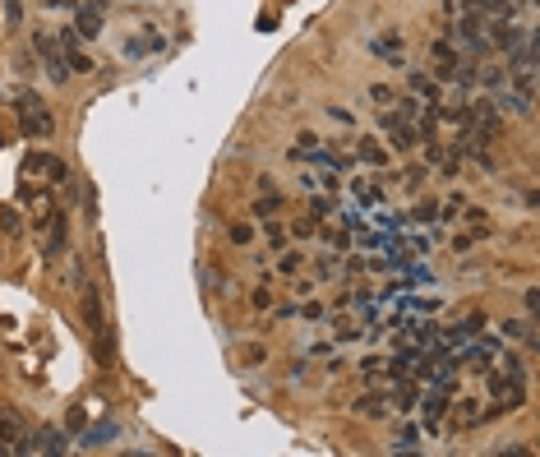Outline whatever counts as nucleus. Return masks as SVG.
<instances>
[{
    "label": "nucleus",
    "mask_w": 540,
    "mask_h": 457,
    "mask_svg": "<svg viewBox=\"0 0 540 457\" xmlns=\"http://www.w3.org/2000/svg\"><path fill=\"white\" fill-rule=\"evenodd\" d=\"M476 79L485 83V88H504V74L499 70H476Z\"/></svg>",
    "instance_id": "nucleus-26"
},
{
    "label": "nucleus",
    "mask_w": 540,
    "mask_h": 457,
    "mask_svg": "<svg viewBox=\"0 0 540 457\" xmlns=\"http://www.w3.org/2000/svg\"><path fill=\"white\" fill-rule=\"evenodd\" d=\"M356 411H360V416H370V421H379V416L388 411V402H384V397H379V393H365V397H360V402H356Z\"/></svg>",
    "instance_id": "nucleus-17"
},
{
    "label": "nucleus",
    "mask_w": 540,
    "mask_h": 457,
    "mask_svg": "<svg viewBox=\"0 0 540 457\" xmlns=\"http://www.w3.org/2000/svg\"><path fill=\"white\" fill-rule=\"evenodd\" d=\"M19 125H24L28 139H51V134H56V115L46 111V102L37 93L19 97Z\"/></svg>",
    "instance_id": "nucleus-1"
},
{
    "label": "nucleus",
    "mask_w": 540,
    "mask_h": 457,
    "mask_svg": "<svg viewBox=\"0 0 540 457\" xmlns=\"http://www.w3.org/2000/svg\"><path fill=\"white\" fill-rule=\"evenodd\" d=\"M489 361H494V342H476L462 351V365H471V369H489Z\"/></svg>",
    "instance_id": "nucleus-11"
},
{
    "label": "nucleus",
    "mask_w": 540,
    "mask_h": 457,
    "mask_svg": "<svg viewBox=\"0 0 540 457\" xmlns=\"http://www.w3.org/2000/svg\"><path fill=\"white\" fill-rule=\"evenodd\" d=\"M434 212H439V203H420V212H416V222H434Z\"/></svg>",
    "instance_id": "nucleus-38"
},
{
    "label": "nucleus",
    "mask_w": 540,
    "mask_h": 457,
    "mask_svg": "<svg viewBox=\"0 0 540 457\" xmlns=\"http://www.w3.org/2000/svg\"><path fill=\"white\" fill-rule=\"evenodd\" d=\"M33 453H65V434L61 430H42L33 439Z\"/></svg>",
    "instance_id": "nucleus-15"
},
{
    "label": "nucleus",
    "mask_w": 540,
    "mask_h": 457,
    "mask_svg": "<svg viewBox=\"0 0 540 457\" xmlns=\"http://www.w3.org/2000/svg\"><path fill=\"white\" fill-rule=\"evenodd\" d=\"M65 65H70V74H88V70H93V61H88L83 51H65Z\"/></svg>",
    "instance_id": "nucleus-23"
},
{
    "label": "nucleus",
    "mask_w": 540,
    "mask_h": 457,
    "mask_svg": "<svg viewBox=\"0 0 540 457\" xmlns=\"http://www.w3.org/2000/svg\"><path fill=\"white\" fill-rule=\"evenodd\" d=\"M494 106H504V111H513V115H531V97L513 93V88H504V93H499V102H494Z\"/></svg>",
    "instance_id": "nucleus-13"
},
{
    "label": "nucleus",
    "mask_w": 540,
    "mask_h": 457,
    "mask_svg": "<svg viewBox=\"0 0 540 457\" xmlns=\"http://www.w3.org/2000/svg\"><path fill=\"white\" fill-rule=\"evenodd\" d=\"M166 46V37L162 33H148V37H134L130 46H125V56H148V51H162Z\"/></svg>",
    "instance_id": "nucleus-14"
},
{
    "label": "nucleus",
    "mask_w": 540,
    "mask_h": 457,
    "mask_svg": "<svg viewBox=\"0 0 540 457\" xmlns=\"http://www.w3.org/2000/svg\"><path fill=\"white\" fill-rule=\"evenodd\" d=\"M24 171H33V176H51V180H70V171H65V162L46 158V153H28Z\"/></svg>",
    "instance_id": "nucleus-4"
},
{
    "label": "nucleus",
    "mask_w": 540,
    "mask_h": 457,
    "mask_svg": "<svg viewBox=\"0 0 540 457\" xmlns=\"http://www.w3.org/2000/svg\"><path fill=\"white\" fill-rule=\"evenodd\" d=\"M485 217H489L485 208H467V222H476V227H485Z\"/></svg>",
    "instance_id": "nucleus-42"
},
{
    "label": "nucleus",
    "mask_w": 540,
    "mask_h": 457,
    "mask_svg": "<svg viewBox=\"0 0 540 457\" xmlns=\"http://www.w3.org/2000/svg\"><path fill=\"white\" fill-rule=\"evenodd\" d=\"M5 19H9V28H19V19H24V5H19V0H9V5H5Z\"/></svg>",
    "instance_id": "nucleus-31"
},
{
    "label": "nucleus",
    "mask_w": 540,
    "mask_h": 457,
    "mask_svg": "<svg viewBox=\"0 0 540 457\" xmlns=\"http://www.w3.org/2000/svg\"><path fill=\"white\" fill-rule=\"evenodd\" d=\"M328 111H332V120H337V125H351V111H347V106H328Z\"/></svg>",
    "instance_id": "nucleus-39"
},
{
    "label": "nucleus",
    "mask_w": 540,
    "mask_h": 457,
    "mask_svg": "<svg viewBox=\"0 0 540 457\" xmlns=\"http://www.w3.org/2000/svg\"><path fill=\"white\" fill-rule=\"evenodd\" d=\"M370 97H375V102H392V88H388V83H375Z\"/></svg>",
    "instance_id": "nucleus-37"
},
{
    "label": "nucleus",
    "mask_w": 540,
    "mask_h": 457,
    "mask_svg": "<svg viewBox=\"0 0 540 457\" xmlns=\"http://www.w3.org/2000/svg\"><path fill=\"white\" fill-rule=\"evenodd\" d=\"M19 434H24V430H19V421H14V416H0V453H9V448H14V443H19Z\"/></svg>",
    "instance_id": "nucleus-16"
},
{
    "label": "nucleus",
    "mask_w": 540,
    "mask_h": 457,
    "mask_svg": "<svg viewBox=\"0 0 540 457\" xmlns=\"http://www.w3.org/2000/svg\"><path fill=\"white\" fill-rule=\"evenodd\" d=\"M102 14H106V0H83V5H74V33L83 37H102Z\"/></svg>",
    "instance_id": "nucleus-2"
},
{
    "label": "nucleus",
    "mask_w": 540,
    "mask_h": 457,
    "mask_svg": "<svg viewBox=\"0 0 540 457\" xmlns=\"http://www.w3.org/2000/svg\"><path fill=\"white\" fill-rule=\"evenodd\" d=\"M65 240H70V231H65V222H61V227H56V236H51V245H46V250H51V255H56V250H61Z\"/></svg>",
    "instance_id": "nucleus-35"
},
{
    "label": "nucleus",
    "mask_w": 540,
    "mask_h": 457,
    "mask_svg": "<svg viewBox=\"0 0 540 457\" xmlns=\"http://www.w3.org/2000/svg\"><path fill=\"white\" fill-rule=\"evenodd\" d=\"M480 33H485V14H480V9H471V5H467V14H462V24H457V33H453V37H457V42L467 46L471 37H480Z\"/></svg>",
    "instance_id": "nucleus-8"
},
{
    "label": "nucleus",
    "mask_w": 540,
    "mask_h": 457,
    "mask_svg": "<svg viewBox=\"0 0 540 457\" xmlns=\"http://www.w3.org/2000/svg\"><path fill=\"white\" fill-rule=\"evenodd\" d=\"M411 93H416V97H425L429 106H439V83L429 79L425 70H411Z\"/></svg>",
    "instance_id": "nucleus-10"
},
{
    "label": "nucleus",
    "mask_w": 540,
    "mask_h": 457,
    "mask_svg": "<svg viewBox=\"0 0 540 457\" xmlns=\"http://www.w3.org/2000/svg\"><path fill=\"white\" fill-rule=\"evenodd\" d=\"M526 314H531V319L540 314V291H536V287H531V291H526Z\"/></svg>",
    "instance_id": "nucleus-36"
},
{
    "label": "nucleus",
    "mask_w": 540,
    "mask_h": 457,
    "mask_svg": "<svg viewBox=\"0 0 540 457\" xmlns=\"http://www.w3.org/2000/svg\"><path fill=\"white\" fill-rule=\"evenodd\" d=\"M370 51H375L379 61H388L392 70H402V37L397 33H379L375 42H370Z\"/></svg>",
    "instance_id": "nucleus-5"
},
{
    "label": "nucleus",
    "mask_w": 540,
    "mask_h": 457,
    "mask_svg": "<svg viewBox=\"0 0 540 457\" xmlns=\"http://www.w3.org/2000/svg\"><path fill=\"white\" fill-rule=\"evenodd\" d=\"M489 33H494V37H489L494 46H504V51H513V46H517V42L526 37V28H517L513 19H494V28H489Z\"/></svg>",
    "instance_id": "nucleus-6"
},
{
    "label": "nucleus",
    "mask_w": 540,
    "mask_h": 457,
    "mask_svg": "<svg viewBox=\"0 0 540 457\" xmlns=\"http://www.w3.org/2000/svg\"><path fill=\"white\" fill-rule=\"evenodd\" d=\"M332 273H337V259L323 255V259H319V277H332Z\"/></svg>",
    "instance_id": "nucleus-34"
},
{
    "label": "nucleus",
    "mask_w": 540,
    "mask_h": 457,
    "mask_svg": "<svg viewBox=\"0 0 540 457\" xmlns=\"http://www.w3.org/2000/svg\"><path fill=\"white\" fill-rule=\"evenodd\" d=\"M439 416H448V388H434V393L425 397V421H429V430L439 425Z\"/></svg>",
    "instance_id": "nucleus-12"
},
{
    "label": "nucleus",
    "mask_w": 540,
    "mask_h": 457,
    "mask_svg": "<svg viewBox=\"0 0 540 457\" xmlns=\"http://www.w3.org/2000/svg\"><path fill=\"white\" fill-rule=\"evenodd\" d=\"M384 134H388V143H392V148H397V153H407V148H416V125H411V120H402V115H392V111H384Z\"/></svg>",
    "instance_id": "nucleus-3"
},
{
    "label": "nucleus",
    "mask_w": 540,
    "mask_h": 457,
    "mask_svg": "<svg viewBox=\"0 0 540 457\" xmlns=\"http://www.w3.org/2000/svg\"><path fill=\"white\" fill-rule=\"evenodd\" d=\"M56 42H61V51H78V42H83V37H78L74 24H70V28H61V37H56Z\"/></svg>",
    "instance_id": "nucleus-25"
},
{
    "label": "nucleus",
    "mask_w": 540,
    "mask_h": 457,
    "mask_svg": "<svg viewBox=\"0 0 540 457\" xmlns=\"http://www.w3.org/2000/svg\"><path fill=\"white\" fill-rule=\"evenodd\" d=\"M351 190H356V199L365 203V208H375V203L384 199V190H379V185H370V180H356V185H351Z\"/></svg>",
    "instance_id": "nucleus-20"
},
{
    "label": "nucleus",
    "mask_w": 540,
    "mask_h": 457,
    "mask_svg": "<svg viewBox=\"0 0 540 457\" xmlns=\"http://www.w3.org/2000/svg\"><path fill=\"white\" fill-rule=\"evenodd\" d=\"M429 56H434L439 65H448V61H453V46H448V42H434V46H429Z\"/></svg>",
    "instance_id": "nucleus-27"
},
{
    "label": "nucleus",
    "mask_w": 540,
    "mask_h": 457,
    "mask_svg": "<svg viewBox=\"0 0 540 457\" xmlns=\"http://www.w3.org/2000/svg\"><path fill=\"white\" fill-rule=\"evenodd\" d=\"M51 5H65V9H74V5H78V0H51Z\"/></svg>",
    "instance_id": "nucleus-43"
},
{
    "label": "nucleus",
    "mask_w": 540,
    "mask_h": 457,
    "mask_svg": "<svg viewBox=\"0 0 540 457\" xmlns=\"http://www.w3.org/2000/svg\"><path fill=\"white\" fill-rule=\"evenodd\" d=\"M489 388H494V397H504L499 406H508V411H513V406H522V379H504V374H494V379H489Z\"/></svg>",
    "instance_id": "nucleus-7"
},
{
    "label": "nucleus",
    "mask_w": 540,
    "mask_h": 457,
    "mask_svg": "<svg viewBox=\"0 0 540 457\" xmlns=\"http://www.w3.org/2000/svg\"><path fill=\"white\" fill-rule=\"evenodd\" d=\"M397 448H402V453L416 448V430H402V434H397Z\"/></svg>",
    "instance_id": "nucleus-33"
},
{
    "label": "nucleus",
    "mask_w": 540,
    "mask_h": 457,
    "mask_svg": "<svg viewBox=\"0 0 540 457\" xmlns=\"http://www.w3.org/2000/svg\"><path fill=\"white\" fill-rule=\"evenodd\" d=\"M111 434H116V425H93L83 434V448H102V443H111Z\"/></svg>",
    "instance_id": "nucleus-19"
},
{
    "label": "nucleus",
    "mask_w": 540,
    "mask_h": 457,
    "mask_svg": "<svg viewBox=\"0 0 540 457\" xmlns=\"http://www.w3.org/2000/svg\"><path fill=\"white\" fill-rule=\"evenodd\" d=\"M513 93L531 97V93H536V74H531V70H517V74H513Z\"/></svg>",
    "instance_id": "nucleus-22"
},
{
    "label": "nucleus",
    "mask_w": 540,
    "mask_h": 457,
    "mask_svg": "<svg viewBox=\"0 0 540 457\" xmlns=\"http://www.w3.org/2000/svg\"><path fill=\"white\" fill-rule=\"evenodd\" d=\"M231 240L235 245H250V227H231Z\"/></svg>",
    "instance_id": "nucleus-40"
},
{
    "label": "nucleus",
    "mask_w": 540,
    "mask_h": 457,
    "mask_svg": "<svg viewBox=\"0 0 540 457\" xmlns=\"http://www.w3.org/2000/svg\"><path fill=\"white\" fill-rule=\"evenodd\" d=\"M310 212H314V217H332V199H328V194H323V199H314Z\"/></svg>",
    "instance_id": "nucleus-28"
},
{
    "label": "nucleus",
    "mask_w": 540,
    "mask_h": 457,
    "mask_svg": "<svg viewBox=\"0 0 540 457\" xmlns=\"http://www.w3.org/2000/svg\"><path fill=\"white\" fill-rule=\"evenodd\" d=\"M83 314L93 324V333H102V309H97V291H83Z\"/></svg>",
    "instance_id": "nucleus-21"
},
{
    "label": "nucleus",
    "mask_w": 540,
    "mask_h": 457,
    "mask_svg": "<svg viewBox=\"0 0 540 457\" xmlns=\"http://www.w3.org/2000/svg\"><path fill=\"white\" fill-rule=\"evenodd\" d=\"M397 115L402 120H420V115H425V102H420V97H397Z\"/></svg>",
    "instance_id": "nucleus-18"
},
{
    "label": "nucleus",
    "mask_w": 540,
    "mask_h": 457,
    "mask_svg": "<svg viewBox=\"0 0 540 457\" xmlns=\"http://www.w3.org/2000/svg\"><path fill=\"white\" fill-rule=\"evenodd\" d=\"M282 208V199H259L254 203V212H259V217H268V212H277Z\"/></svg>",
    "instance_id": "nucleus-29"
},
{
    "label": "nucleus",
    "mask_w": 540,
    "mask_h": 457,
    "mask_svg": "<svg viewBox=\"0 0 540 457\" xmlns=\"http://www.w3.org/2000/svg\"><path fill=\"white\" fill-rule=\"evenodd\" d=\"M0 231H5V236H19V212L14 208H0Z\"/></svg>",
    "instance_id": "nucleus-24"
},
{
    "label": "nucleus",
    "mask_w": 540,
    "mask_h": 457,
    "mask_svg": "<svg viewBox=\"0 0 540 457\" xmlns=\"http://www.w3.org/2000/svg\"><path fill=\"white\" fill-rule=\"evenodd\" d=\"M277 268H282V273H296V268H300V255H291V250H287V255L277 259Z\"/></svg>",
    "instance_id": "nucleus-30"
},
{
    "label": "nucleus",
    "mask_w": 540,
    "mask_h": 457,
    "mask_svg": "<svg viewBox=\"0 0 540 457\" xmlns=\"http://www.w3.org/2000/svg\"><path fill=\"white\" fill-rule=\"evenodd\" d=\"M356 158L365 162V167H388V148L379 139H360L356 143Z\"/></svg>",
    "instance_id": "nucleus-9"
},
{
    "label": "nucleus",
    "mask_w": 540,
    "mask_h": 457,
    "mask_svg": "<svg viewBox=\"0 0 540 457\" xmlns=\"http://www.w3.org/2000/svg\"><path fill=\"white\" fill-rule=\"evenodd\" d=\"M504 365H508V374H513V379H522V374H526V365H522V361H517V356H513V351H508V356H504Z\"/></svg>",
    "instance_id": "nucleus-32"
},
{
    "label": "nucleus",
    "mask_w": 540,
    "mask_h": 457,
    "mask_svg": "<svg viewBox=\"0 0 540 457\" xmlns=\"http://www.w3.org/2000/svg\"><path fill=\"white\" fill-rule=\"evenodd\" d=\"M268 240H272V245H277V250H282V240H287V231H282V227H277V222H272V227H268Z\"/></svg>",
    "instance_id": "nucleus-41"
}]
</instances>
